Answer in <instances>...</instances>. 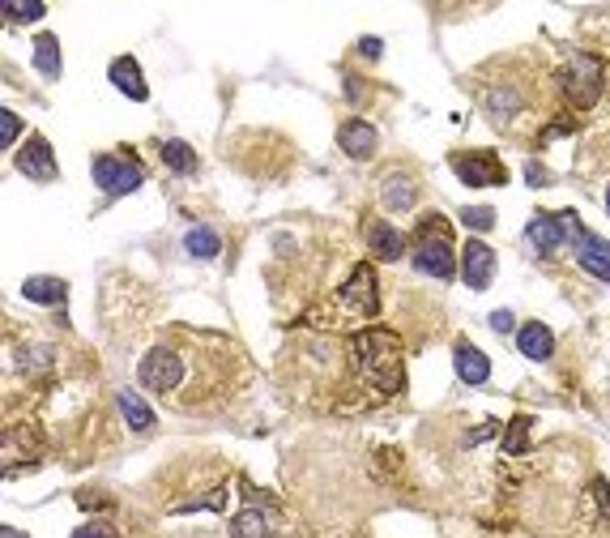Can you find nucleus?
<instances>
[{
  "label": "nucleus",
  "instance_id": "nucleus-15",
  "mask_svg": "<svg viewBox=\"0 0 610 538\" xmlns=\"http://www.w3.org/2000/svg\"><path fill=\"white\" fill-rule=\"evenodd\" d=\"M367 248H372L376 261H401L406 235H401L393 223H384V218H372V223H367Z\"/></svg>",
  "mask_w": 610,
  "mask_h": 538
},
{
  "label": "nucleus",
  "instance_id": "nucleus-6",
  "mask_svg": "<svg viewBox=\"0 0 610 538\" xmlns=\"http://www.w3.org/2000/svg\"><path fill=\"white\" fill-rule=\"evenodd\" d=\"M448 163H453L457 180L470 184V188H500V184H508V167L500 163V154L495 150H457Z\"/></svg>",
  "mask_w": 610,
  "mask_h": 538
},
{
  "label": "nucleus",
  "instance_id": "nucleus-2",
  "mask_svg": "<svg viewBox=\"0 0 610 538\" xmlns=\"http://www.w3.org/2000/svg\"><path fill=\"white\" fill-rule=\"evenodd\" d=\"M453 227H448L444 214H427L419 227H414V244H410V261L419 274L427 278H440L448 282L457 274V261H453Z\"/></svg>",
  "mask_w": 610,
  "mask_h": 538
},
{
  "label": "nucleus",
  "instance_id": "nucleus-27",
  "mask_svg": "<svg viewBox=\"0 0 610 538\" xmlns=\"http://www.w3.org/2000/svg\"><path fill=\"white\" fill-rule=\"evenodd\" d=\"M461 223L470 227V231L483 235V231L495 227V210H491V205H465V210H461Z\"/></svg>",
  "mask_w": 610,
  "mask_h": 538
},
{
  "label": "nucleus",
  "instance_id": "nucleus-32",
  "mask_svg": "<svg viewBox=\"0 0 610 538\" xmlns=\"http://www.w3.org/2000/svg\"><path fill=\"white\" fill-rule=\"evenodd\" d=\"M564 133H572V120H555L547 133H542V141H555V137H564Z\"/></svg>",
  "mask_w": 610,
  "mask_h": 538
},
{
  "label": "nucleus",
  "instance_id": "nucleus-9",
  "mask_svg": "<svg viewBox=\"0 0 610 538\" xmlns=\"http://www.w3.org/2000/svg\"><path fill=\"white\" fill-rule=\"evenodd\" d=\"M18 171L26 180H35V184H52L56 180V154H52V146H47V137L30 133V141L18 150Z\"/></svg>",
  "mask_w": 610,
  "mask_h": 538
},
{
  "label": "nucleus",
  "instance_id": "nucleus-25",
  "mask_svg": "<svg viewBox=\"0 0 610 538\" xmlns=\"http://www.w3.org/2000/svg\"><path fill=\"white\" fill-rule=\"evenodd\" d=\"M184 248H188V257H197V261H214L222 252V235L214 227H192L184 235Z\"/></svg>",
  "mask_w": 610,
  "mask_h": 538
},
{
  "label": "nucleus",
  "instance_id": "nucleus-10",
  "mask_svg": "<svg viewBox=\"0 0 610 538\" xmlns=\"http://www.w3.org/2000/svg\"><path fill=\"white\" fill-rule=\"evenodd\" d=\"M495 278V252L483 240H470L461 248V282L470 291H487Z\"/></svg>",
  "mask_w": 610,
  "mask_h": 538
},
{
  "label": "nucleus",
  "instance_id": "nucleus-13",
  "mask_svg": "<svg viewBox=\"0 0 610 538\" xmlns=\"http://www.w3.org/2000/svg\"><path fill=\"white\" fill-rule=\"evenodd\" d=\"M521 107H525V94L517 86H491L483 94V112L500 124V129H508V124L521 116Z\"/></svg>",
  "mask_w": 610,
  "mask_h": 538
},
{
  "label": "nucleus",
  "instance_id": "nucleus-36",
  "mask_svg": "<svg viewBox=\"0 0 610 538\" xmlns=\"http://www.w3.org/2000/svg\"><path fill=\"white\" fill-rule=\"evenodd\" d=\"M5 538H26L22 530H13V526H5Z\"/></svg>",
  "mask_w": 610,
  "mask_h": 538
},
{
  "label": "nucleus",
  "instance_id": "nucleus-5",
  "mask_svg": "<svg viewBox=\"0 0 610 538\" xmlns=\"http://www.w3.org/2000/svg\"><path fill=\"white\" fill-rule=\"evenodd\" d=\"M90 176L107 197H124V193H137L141 180H146V171H141L137 154H94Z\"/></svg>",
  "mask_w": 610,
  "mask_h": 538
},
{
  "label": "nucleus",
  "instance_id": "nucleus-33",
  "mask_svg": "<svg viewBox=\"0 0 610 538\" xmlns=\"http://www.w3.org/2000/svg\"><path fill=\"white\" fill-rule=\"evenodd\" d=\"M495 432H500V427H495V423H483V427H478V432L465 436V445H478V440H487V436H495Z\"/></svg>",
  "mask_w": 610,
  "mask_h": 538
},
{
  "label": "nucleus",
  "instance_id": "nucleus-34",
  "mask_svg": "<svg viewBox=\"0 0 610 538\" xmlns=\"http://www.w3.org/2000/svg\"><path fill=\"white\" fill-rule=\"evenodd\" d=\"M359 52H363L367 60H376V56L384 52V43H380V39H363V43H359Z\"/></svg>",
  "mask_w": 610,
  "mask_h": 538
},
{
  "label": "nucleus",
  "instance_id": "nucleus-24",
  "mask_svg": "<svg viewBox=\"0 0 610 538\" xmlns=\"http://www.w3.org/2000/svg\"><path fill=\"white\" fill-rule=\"evenodd\" d=\"M120 410H124V419H128V427H133V432H150L154 427V410L146 406V398H141V393H133V389H120Z\"/></svg>",
  "mask_w": 610,
  "mask_h": 538
},
{
  "label": "nucleus",
  "instance_id": "nucleus-4",
  "mask_svg": "<svg viewBox=\"0 0 610 538\" xmlns=\"http://www.w3.org/2000/svg\"><path fill=\"white\" fill-rule=\"evenodd\" d=\"M184 372H188L184 355L175 351L171 342H158L154 351H150L146 359H141L137 381L146 385L150 393H158V398H171V393H180V385H184Z\"/></svg>",
  "mask_w": 610,
  "mask_h": 538
},
{
  "label": "nucleus",
  "instance_id": "nucleus-11",
  "mask_svg": "<svg viewBox=\"0 0 610 538\" xmlns=\"http://www.w3.org/2000/svg\"><path fill=\"white\" fill-rule=\"evenodd\" d=\"M337 146L355 158V163H367V158L376 154V146H380V133H376L372 120H346L342 129H337Z\"/></svg>",
  "mask_w": 610,
  "mask_h": 538
},
{
  "label": "nucleus",
  "instance_id": "nucleus-17",
  "mask_svg": "<svg viewBox=\"0 0 610 538\" xmlns=\"http://www.w3.org/2000/svg\"><path fill=\"white\" fill-rule=\"evenodd\" d=\"M39 462V436L35 427H13V432L5 436V470L13 474L18 466H30Z\"/></svg>",
  "mask_w": 610,
  "mask_h": 538
},
{
  "label": "nucleus",
  "instance_id": "nucleus-28",
  "mask_svg": "<svg viewBox=\"0 0 610 538\" xmlns=\"http://www.w3.org/2000/svg\"><path fill=\"white\" fill-rule=\"evenodd\" d=\"M0 13H5V22H39L47 5H5Z\"/></svg>",
  "mask_w": 610,
  "mask_h": 538
},
{
  "label": "nucleus",
  "instance_id": "nucleus-21",
  "mask_svg": "<svg viewBox=\"0 0 610 538\" xmlns=\"http://www.w3.org/2000/svg\"><path fill=\"white\" fill-rule=\"evenodd\" d=\"M158 154H163L167 171H175V176H197V171H201V158H197V150H192L188 141H180V137L158 141Z\"/></svg>",
  "mask_w": 610,
  "mask_h": 538
},
{
  "label": "nucleus",
  "instance_id": "nucleus-26",
  "mask_svg": "<svg viewBox=\"0 0 610 538\" xmlns=\"http://www.w3.org/2000/svg\"><path fill=\"white\" fill-rule=\"evenodd\" d=\"M529 427H534V419L529 415H517L508 423V432H504V453H525L529 449Z\"/></svg>",
  "mask_w": 610,
  "mask_h": 538
},
{
  "label": "nucleus",
  "instance_id": "nucleus-14",
  "mask_svg": "<svg viewBox=\"0 0 610 538\" xmlns=\"http://www.w3.org/2000/svg\"><path fill=\"white\" fill-rule=\"evenodd\" d=\"M107 77H111V86H116L120 94H128L133 103H146V99H150V86H146V77H141V65H137L133 56H116V60H111Z\"/></svg>",
  "mask_w": 610,
  "mask_h": 538
},
{
  "label": "nucleus",
  "instance_id": "nucleus-35",
  "mask_svg": "<svg viewBox=\"0 0 610 538\" xmlns=\"http://www.w3.org/2000/svg\"><path fill=\"white\" fill-rule=\"evenodd\" d=\"M525 180H529V184H534V188H538V184H547V171H542L538 163H529V171H525Z\"/></svg>",
  "mask_w": 610,
  "mask_h": 538
},
{
  "label": "nucleus",
  "instance_id": "nucleus-37",
  "mask_svg": "<svg viewBox=\"0 0 610 538\" xmlns=\"http://www.w3.org/2000/svg\"><path fill=\"white\" fill-rule=\"evenodd\" d=\"M606 210H610V184H606Z\"/></svg>",
  "mask_w": 610,
  "mask_h": 538
},
{
  "label": "nucleus",
  "instance_id": "nucleus-23",
  "mask_svg": "<svg viewBox=\"0 0 610 538\" xmlns=\"http://www.w3.org/2000/svg\"><path fill=\"white\" fill-rule=\"evenodd\" d=\"M35 69L47 77V82H56L60 77V39L52 35V30L35 35Z\"/></svg>",
  "mask_w": 610,
  "mask_h": 538
},
{
  "label": "nucleus",
  "instance_id": "nucleus-20",
  "mask_svg": "<svg viewBox=\"0 0 610 538\" xmlns=\"http://www.w3.org/2000/svg\"><path fill=\"white\" fill-rule=\"evenodd\" d=\"M22 295L30 299V304L52 308V304H64V299H69V282H64V278H52V274H35V278L22 282Z\"/></svg>",
  "mask_w": 610,
  "mask_h": 538
},
{
  "label": "nucleus",
  "instance_id": "nucleus-16",
  "mask_svg": "<svg viewBox=\"0 0 610 538\" xmlns=\"http://www.w3.org/2000/svg\"><path fill=\"white\" fill-rule=\"evenodd\" d=\"M414 201H419V184H414L406 171H393V176L380 184V205L384 210L406 214V210H414Z\"/></svg>",
  "mask_w": 610,
  "mask_h": 538
},
{
  "label": "nucleus",
  "instance_id": "nucleus-7",
  "mask_svg": "<svg viewBox=\"0 0 610 538\" xmlns=\"http://www.w3.org/2000/svg\"><path fill=\"white\" fill-rule=\"evenodd\" d=\"M581 231L585 227H581V218H576L572 210H564V214H534L529 218V227H525V240L534 244V252L551 257L559 244H572Z\"/></svg>",
  "mask_w": 610,
  "mask_h": 538
},
{
  "label": "nucleus",
  "instance_id": "nucleus-1",
  "mask_svg": "<svg viewBox=\"0 0 610 538\" xmlns=\"http://www.w3.org/2000/svg\"><path fill=\"white\" fill-rule=\"evenodd\" d=\"M350 355H355L359 376L376 393H384V398L406 385V355H401V338L393 329H384V325L359 329V334L350 338Z\"/></svg>",
  "mask_w": 610,
  "mask_h": 538
},
{
  "label": "nucleus",
  "instance_id": "nucleus-3",
  "mask_svg": "<svg viewBox=\"0 0 610 538\" xmlns=\"http://www.w3.org/2000/svg\"><path fill=\"white\" fill-rule=\"evenodd\" d=\"M559 86H564V99L572 107H593L602 99V86H606V69H602V60L598 56H589V52H576L564 69H559Z\"/></svg>",
  "mask_w": 610,
  "mask_h": 538
},
{
  "label": "nucleus",
  "instance_id": "nucleus-8",
  "mask_svg": "<svg viewBox=\"0 0 610 538\" xmlns=\"http://www.w3.org/2000/svg\"><path fill=\"white\" fill-rule=\"evenodd\" d=\"M337 308L350 316H376L380 312V287H376V269L359 265L355 274L346 278V287L337 291Z\"/></svg>",
  "mask_w": 610,
  "mask_h": 538
},
{
  "label": "nucleus",
  "instance_id": "nucleus-22",
  "mask_svg": "<svg viewBox=\"0 0 610 538\" xmlns=\"http://www.w3.org/2000/svg\"><path fill=\"white\" fill-rule=\"evenodd\" d=\"M274 526L278 521L269 517L265 509H244V513H235V521H231V538H269Z\"/></svg>",
  "mask_w": 610,
  "mask_h": 538
},
{
  "label": "nucleus",
  "instance_id": "nucleus-31",
  "mask_svg": "<svg viewBox=\"0 0 610 538\" xmlns=\"http://www.w3.org/2000/svg\"><path fill=\"white\" fill-rule=\"evenodd\" d=\"M73 538H116V534H111V526H99V521H90V526L73 530Z\"/></svg>",
  "mask_w": 610,
  "mask_h": 538
},
{
  "label": "nucleus",
  "instance_id": "nucleus-29",
  "mask_svg": "<svg viewBox=\"0 0 610 538\" xmlns=\"http://www.w3.org/2000/svg\"><path fill=\"white\" fill-rule=\"evenodd\" d=\"M0 129H5V146H13V141L22 137V120H18V112H9V107H0Z\"/></svg>",
  "mask_w": 610,
  "mask_h": 538
},
{
  "label": "nucleus",
  "instance_id": "nucleus-19",
  "mask_svg": "<svg viewBox=\"0 0 610 538\" xmlns=\"http://www.w3.org/2000/svg\"><path fill=\"white\" fill-rule=\"evenodd\" d=\"M517 346H521V355L525 359H534V363H542V359H551L555 355V334L542 321H529V325H521L517 329Z\"/></svg>",
  "mask_w": 610,
  "mask_h": 538
},
{
  "label": "nucleus",
  "instance_id": "nucleus-18",
  "mask_svg": "<svg viewBox=\"0 0 610 538\" xmlns=\"http://www.w3.org/2000/svg\"><path fill=\"white\" fill-rule=\"evenodd\" d=\"M453 363H457V376H461L465 385H487V376H491V359H487L483 351H478V346L457 342Z\"/></svg>",
  "mask_w": 610,
  "mask_h": 538
},
{
  "label": "nucleus",
  "instance_id": "nucleus-30",
  "mask_svg": "<svg viewBox=\"0 0 610 538\" xmlns=\"http://www.w3.org/2000/svg\"><path fill=\"white\" fill-rule=\"evenodd\" d=\"M491 329H495V334H508V329H517V316H512L508 308L491 312Z\"/></svg>",
  "mask_w": 610,
  "mask_h": 538
},
{
  "label": "nucleus",
  "instance_id": "nucleus-12",
  "mask_svg": "<svg viewBox=\"0 0 610 538\" xmlns=\"http://www.w3.org/2000/svg\"><path fill=\"white\" fill-rule=\"evenodd\" d=\"M572 248H576V265H581L585 274H593L598 282H610V244L606 240H598L593 231H581L572 240Z\"/></svg>",
  "mask_w": 610,
  "mask_h": 538
}]
</instances>
